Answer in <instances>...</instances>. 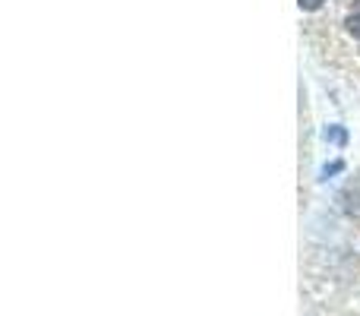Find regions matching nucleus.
Masks as SVG:
<instances>
[{
    "label": "nucleus",
    "mask_w": 360,
    "mask_h": 316,
    "mask_svg": "<svg viewBox=\"0 0 360 316\" xmlns=\"http://www.w3.org/2000/svg\"><path fill=\"white\" fill-rule=\"evenodd\" d=\"M345 203H348V212L360 215V177H354L348 184V190H345Z\"/></svg>",
    "instance_id": "nucleus-1"
},
{
    "label": "nucleus",
    "mask_w": 360,
    "mask_h": 316,
    "mask_svg": "<svg viewBox=\"0 0 360 316\" xmlns=\"http://www.w3.org/2000/svg\"><path fill=\"white\" fill-rule=\"evenodd\" d=\"M300 10H316V6H323V0H297Z\"/></svg>",
    "instance_id": "nucleus-3"
},
{
    "label": "nucleus",
    "mask_w": 360,
    "mask_h": 316,
    "mask_svg": "<svg viewBox=\"0 0 360 316\" xmlns=\"http://www.w3.org/2000/svg\"><path fill=\"white\" fill-rule=\"evenodd\" d=\"M348 32L354 38H360V4L354 6V10H351V16H348Z\"/></svg>",
    "instance_id": "nucleus-2"
}]
</instances>
